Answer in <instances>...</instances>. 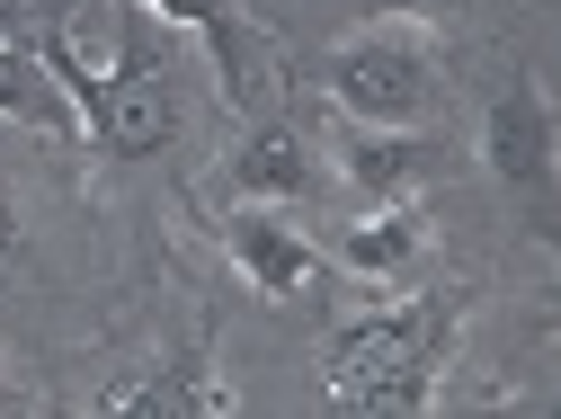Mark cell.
<instances>
[{"instance_id":"cell-1","label":"cell","mask_w":561,"mask_h":419,"mask_svg":"<svg viewBox=\"0 0 561 419\" xmlns=\"http://www.w3.org/2000/svg\"><path fill=\"white\" fill-rule=\"evenodd\" d=\"M463 330V295H419V304H375L366 321H347L330 339V366H321V393L330 410H366V419H410L437 401V375H446V348Z\"/></svg>"},{"instance_id":"cell-2","label":"cell","mask_w":561,"mask_h":419,"mask_svg":"<svg viewBox=\"0 0 561 419\" xmlns=\"http://www.w3.org/2000/svg\"><path fill=\"white\" fill-rule=\"evenodd\" d=\"M321 90L347 125H419L437 99V36L428 19H383L357 27L347 45H330L321 63Z\"/></svg>"},{"instance_id":"cell-3","label":"cell","mask_w":561,"mask_h":419,"mask_svg":"<svg viewBox=\"0 0 561 419\" xmlns=\"http://www.w3.org/2000/svg\"><path fill=\"white\" fill-rule=\"evenodd\" d=\"M81 134L107 152V161H152L170 152L179 134V90H170V54L152 36V10H125V36H116V63L90 81L81 99Z\"/></svg>"},{"instance_id":"cell-4","label":"cell","mask_w":561,"mask_h":419,"mask_svg":"<svg viewBox=\"0 0 561 419\" xmlns=\"http://www.w3.org/2000/svg\"><path fill=\"white\" fill-rule=\"evenodd\" d=\"M215 241L250 276L259 304H295V295H312V276H321V250L304 241V224L286 215V205H232V215L215 224Z\"/></svg>"},{"instance_id":"cell-5","label":"cell","mask_w":561,"mask_h":419,"mask_svg":"<svg viewBox=\"0 0 561 419\" xmlns=\"http://www.w3.org/2000/svg\"><path fill=\"white\" fill-rule=\"evenodd\" d=\"M437 250V224H428V205H410V196H366V215H347L330 233V259L347 276H366V286H410L419 268H428Z\"/></svg>"},{"instance_id":"cell-6","label":"cell","mask_w":561,"mask_h":419,"mask_svg":"<svg viewBox=\"0 0 561 419\" xmlns=\"http://www.w3.org/2000/svg\"><path fill=\"white\" fill-rule=\"evenodd\" d=\"M481 161H490L500 188H543V170H552V107H543L535 81H508L500 99H490Z\"/></svg>"},{"instance_id":"cell-7","label":"cell","mask_w":561,"mask_h":419,"mask_svg":"<svg viewBox=\"0 0 561 419\" xmlns=\"http://www.w3.org/2000/svg\"><path fill=\"white\" fill-rule=\"evenodd\" d=\"M107 410L116 419H224V410H241V393L205 358H179V366H152L144 384H116Z\"/></svg>"},{"instance_id":"cell-8","label":"cell","mask_w":561,"mask_h":419,"mask_svg":"<svg viewBox=\"0 0 561 419\" xmlns=\"http://www.w3.org/2000/svg\"><path fill=\"white\" fill-rule=\"evenodd\" d=\"M312 179L321 170H312V144L295 125H259L250 144L224 161V188L250 196V205H295V196H312Z\"/></svg>"},{"instance_id":"cell-9","label":"cell","mask_w":561,"mask_h":419,"mask_svg":"<svg viewBox=\"0 0 561 419\" xmlns=\"http://www.w3.org/2000/svg\"><path fill=\"white\" fill-rule=\"evenodd\" d=\"M0 116H10V125H36V134H62V144H81V107H72V90L54 81V63L36 54V36H27V45H0Z\"/></svg>"},{"instance_id":"cell-10","label":"cell","mask_w":561,"mask_h":419,"mask_svg":"<svg viewBox=\"0 0 561 419\" xmlns=\"http://www.w3.org/2000/svg\"><path fill=\"white\" fill-rule=\"evenodd\" d=\"M419 161H428V144H419L410 125H357L339 144V179L357 196H410L419 188Z\"/></svg>"},{"instance_id":"cell-11","label":"cell","mask_w":561,"mask_h":419,"mask_svg":"<svg viewBox=\"0 0 561 419\" xmlns=\"http://www.w3.org/2000/svg\"><path fill=\"white\" fill-rule=\"evenodd\" d=\"M144 10H152L161 27L205 36V54H215V72H224V99H250V36H241V10H232V0H144Z\"/></svg>"},{"instance_id":"cell-12","label":"cell","mask_w":561,"mask_h":419,"mask_svg":"<svg viewBox=\"0 0 561 419\" xmlns=\"http://www.w3.org/2000/svg\"><path fill=\"white\" fill-rule=\"evenodd\" d=\"M45 19H62V0H0V45H27Z\"/></svg>"},{"instance_id":"cell-13","label":"cell","mask_w":561,"mask_h":419,"mask_svg":"<svg viewBox=\"0 0 561 419\" xmlns=\"http://www.w3.org/2000/svg\"><path fill=\"white\" fill-rule=\"evenodd\" d=\"M10 241H19V215H10V196H0V259H10Z\"/></svg>"}]
</instances>
